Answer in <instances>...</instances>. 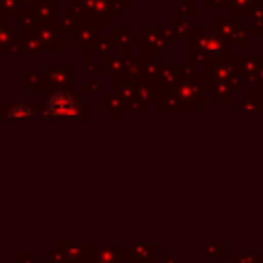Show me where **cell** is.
<instances>
[{"label":"cell","mask_w":263,"mask_h":263,"mask_svg":"<svg viewBox=\"0 0 263 263\" xmlns=\"http://www.w3.org/2000/svg\"><path fill=\"white\" fill-rule=\"evenodd\" d=\"M49 109L53 121L60 119H92V103L88 99H80L74 90H49L43 99Z\"/></svg>","instance_id":"cell-1"},{"label":"cell","mask_w":263,"mask_h":263,"mask_svg":"<svg viewBox=\"0 0 263 263\" xmlns=\"http://www.w3.org/2000/svg\"><path fill=\"white\" fill-rule=\"evenodd\" d=\"M37 0H0V16L4 18H18L21 12L33 10Z\"/></svg>","instance_id":"cell-11"},{"label":"cell","mask_w":263,"mask_h":263,"mask_svg":"<svg viewBox=\"0 0 263 263\" xmlns=\"http://www.w3.org/2000/svg\"><path fill=\"white\" fill-rule=\"evenodd\" d=\"M33 14L39 21H51L55 18V0H37L33 6Z\"/></svg>","instance_id":"cell-18"},{"label":"cell","mask_w":263,"mask_h":263,"mask_svg":"<svg viewBox=\"0 0 263 263\" xmlns=\"http://www.w3.org/2000/svg\"><path fill=\"white\" fill-rule=\"evenodd\" d=\"M90 49H92L95 58H97V60H101L103 55H107V53L115 51V43L111 41V37H109V35H103V37H99V39L90 45Z\"/></svg>","instance_id":"cell-20"},{"label":"cell","mask_w":263,"mask_h":263,"mask_svg":"<svg viewBox=\"0 0 263 263\" xmlns=\"http://www.w3.org/2000/svg\"><path fill=\"white\" fill-rule=\"evenodd\" d=\"M35 107H37V115H39V119L53 121V117H51V113H49V109L45 107V103H43V101H41V103H35Z\"/></svg>","instance_id":"cell-23"},{"label":"cell","mask_w":263,"mask_h":263,"mask_svg":"<svg viewBox=\"0 0 263 263\" xmlns=\"http://www.w3.org/2000/svg\"><path fill=\"white\" fill-rule=\"evenodd\" d=\"M62 21H64V27H66V31H68V35H74V31L82 25V21L86 18L84 14H80L74 6H68L66 10H64V16H60Z\"/></svg>","instance_id":"cell-17"},{"label":"cell","mask_w":263,"mask_h":263,"mask_svg":"<svg viewBox=\"0 0 263 263\" xmlns=\"http://www.w3.org/2000/svg\"><path fill=\"white\" fill-rule=\"evenodd\" d=\"M119 55L123 60V70H125V76L134 82H138L142 78V60L140 55L132 53V49H119Z\"/></svg>","instance_id":"cell-10"},{"label":"cell","mask_w":263,"mask_h":263,"mask_svg":"<svg viewBox=\"0 0 263 263\" xmlns=\"http://www.w3.org/2000/svg\"><path fill=\"white\" fill-rule=\"evenodd\" d=\"M72 74L74 66L64 64V66H45V76H47V92L49 90H72Z\"/></svg>","instance_id":"cell-5"},{"label":"cell","mask_w":263,"mask_h":263,"mask_svg":"<svg viewBox=\"0 0 263 263\" xmlns=\"http://www.w3.org/2000/svg\"><path fill=\"white\" fill-rule=\"evenodd\" d=\"M16 35H21V33H18L16 27L10 25V18L0 16V55L8 53L10 43H12V39H14Z\"/></svg>","instance_id":"cell-13"},{"label":"cell","mask_w":263,"mask_h":263,"mask_svg":"<svg viewBox=\"0 0 263 263\" xmlns=\"http://www.w3.org/2000/svg\"><path fill=\"white\" fill-rule=\"evenodd\" d=\"M101 31H103L101 23L95 21V18H90V16H86V18L82 21V25L74 31V35H72V43H74L76 47L86 49V47H90L99 37H103Z\"/></svg>","instance_id":"cell-7"},{"label":"cell","mask_w":263,"mask_h":263,"mask_svg":"<svg viewBox=\"0 0 263 263\" xmlns=\"http://www.w3.org/2000/svg\"><path fill=\"white\" fill-rule=\"evenodd\" d=\"M160 92H158V86L152 84V82H144V80H138L136 82V99H140L142 103H150V101H158Z\"/></svg>","instance_id":"cell-16"},{"label":"cell","mask_w":263,"mask_h":263,"mask_svg":"<svg viewBox=\"0 0 263 263\" xmlns=\"http://www.w3.org/2000/svg\"><path fill=\"white\" fill-rule=\"evenodd\" d=\"M99 97H101V109L107 111L113 121L121 119V115H123V103H121L111 90H103Z\"/></svg>","instance_id":"cell-12"},{"label":"cell","mask_w":263,"mask_h":263,"mask_svg":"<svg viewBox=\"0 0 263 263\" xmlns=\"http://www.w3.org/2000/svg\"><path fill=\"white\" fill-rule=\"evenodd\" d=\"M35 35L45 43V53L47 55H53L55 49L66 41L68 31L64 27V21L60 16H55L51 21H41L39 27H37V31H35Z\"/></svg>","instance_id":"cell-2"},{"label":"cell","mask_w":263,"mask_h":263,"mask_svg":"<svg viewBox=\"0 0 263 263\" xmlns=\"http://www.w3.org/2000/svg\"><path fill=\"white\" fill-rule=\"evenodd\" d=\"M138 39H140V47H148L152 51H160L166 49L168 45H173V37L168 35V31L162 29H148V27H140L138 31Z\"/></svg>","instance_id":"cell-6"},{"label":"cell","mask_w":263,"mask_h":263,"mask_svg":"<svg viewBox=\"0 0 263 263\" xmlns=\"http://www.w3.org/2000/svg\"><path fill=\"white\" fill-rule=\"evenodd\" d=\"M127 111H148V103H142L140 99H132L127 103H123V113Z\"/></svg>","instance_id":"cell-22"},{"label":"cell","mask_w":263,"mask_h":263,"mask_svg":"<svg viewBox=\"0 0 263 263\" xmlns=\"http://www.w3.org/2000/svg\"><path fill=\"white\" fill-rule=\"evenodd\" d=\"M82 92L84 95H88V92H103V88H101V82H86V84H82Z\"/></svg>","instance_id":"cell-24"},{"label":"cell","mask_w":263,"mask_h":263,"mask_svg":"<svg viewBox=\"0 0 263 263\" xmlns=\"http://www.w3.org/2000/svg\"><path fill=\"white\" fill-rule=\"evenodd\" d=\"M0 119L4 121H35L39 119L37 107L27 101H2Z\"/></svg>","instance_id":"cell-4"},{"label":"cell","mask_w":263,"mask_h":263,"mask_svg":"<svg viewBox=\"0 0 263 263\" xmlns=\"http://www.w3.org/2000/svg\"><path fill=\"white\" fill-rule=\"evenodd\" d=\"M86 8V16L101 23L103 29H111V21L121 14V10L115 8L113 0H82Z\"/></svg>","instance_id":"cell-3"},{"label":"cell","mask_w":263,"mask_h":263,"mask_svg":"<svg viewBox=\"0 0 263 263\" xmlns=\"http://www.w3.org/2000/svg\"><path fill=\"white\" fill-rule=\"evenodd\" d=\"M39 23H41V21L33 14V10H25V12H21L18 18H16V29H18L21 35H31V33L37 31Z\"/></svg>","instance_id":"cell-14"},{"label":"cell","mask_w":263,"mask_h":263,"mask_svg":"<svg viewBox=\"0 0 263 263\" xmlns=\"http://www.w3.org/2000/svg\"><path fill=\"white\" fill-rule=\"evenodd\" d=\"M82 68H84V72L101 74V72H99V62H95V53H92L90 47L82 49Z\"/></svg>","instance_id":"cell-21"},{"label":"cell","mask_w":263,"mask_h":263,"mask_svg":"<svg viewBox=\"0 0 263 263\" xmlns=\"http://www.w3.org/2000/svg\"><path fill=\"white\" fill-rule=\"evenodd\" d=\"M25 88L29 90V92H47V76H45V72H41V74H37V72H27V76H25Z\"/></svg>","instance_id":"cell-15"},{"label":"cell","mask_w":263,"mask_h":263,"mask_svg":"<svg viewBox=\"0 0 263 263\" xmlns=\"http://www.w3.org/2000/svg\"><path fill=\"white\" fill-rule=\"evenodd\" d=\"M109 90L121 103H127L132 99H136V82L129 80L127 76H109Z\"/></svg>","instance_id":"cell-8"},{"label":"cell","mask_w":263,"mask_h":263,"mask_svg":"<svg viewBox=\"0 0 263 263\" xmlns=\"http://www.w3.org/2000/svg\"><path fill=\"white\" fill-rule=\"evenodd\" d=\"M109 37H111V41L115 43L117 49H132L134 45L140 47L138 35H132V31H129L127 27H111Z\"/></svg>","instance_id":"cell-9"},{"label":"cell","mask_w":263,"mask_h":263,"mask_svg":"<svg viewBox=\"0 0 263 263\" xmlns=\"http://www.w3.org/2000/svg\"><path fill=\"white\" fill-rule=\"evenodd\" d=\"M113 4H115L117 10H125V8L132 4V0H113Z\"/></svg>","instance_id":"cell-25"},{"label":"cell","mask_w":263,"mask_h":263,"mask_svg":"<svg viewBox=\"0 0 263 263\" xmlns=\"http://www.w3.org/2000/svg\"><path fill=\"white\" fill-rule=\"evenodd\" d=\"M23 51H25V55H35V53H45V43L35 35V33H31V35H23Z\"/></svg>","instance_id":"cell-19"}]
</instances>
